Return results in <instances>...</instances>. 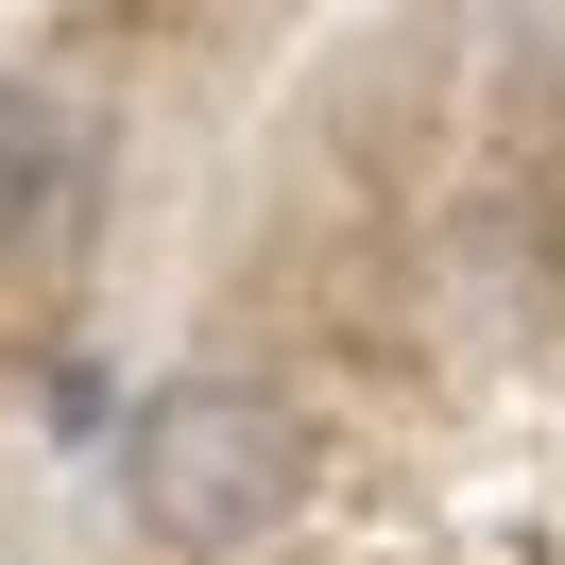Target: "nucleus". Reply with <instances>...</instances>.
<instances>
[{"mask_svg":"<svg viewBox=\"0 0 565 565\" xmlns=\"http://www.w3.org/2000/svg\"><path fill=\"white\" fill-rule=\"evenodd\" d=\"M86 206H104V120L70 86L0 70V257H70Z\"/></svg>","mask_w":565,"mask_h":565,"instance_id":"obj_2","label":"nucleus"},{"mask_svg":"<svg viewBox=\"0 0 565 565\" xmlns=\"http://www.w3.org/2000/svg\"><path fill=\"white\" fill-rule=\"evenodd\" d=\"M309 480H326V428L291 394H257V377H172V394L120 412V514L154 548H189V565L275 548L309 514Z\"/></svg>","mask_w":565,"mask_h":565,"instance_id":"obj_1","label":"nucleus"}]
</instances>
